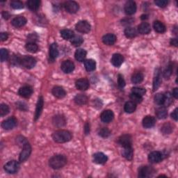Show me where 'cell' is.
I'll list each match as a JSON object with an SVG mask.
<instances>
[{"label":"cell","mask_w":178,"mask_h":178,"mask_svg":"<svg viewBox=\"0 0 178 178\" xmlns=\"http://www.w3.org/2000/svg\"><path fill=\"white\" fill-rule=\"evenodd\" d=\"M173 125H172L170 122H166L165 123L163 126L161 127V131L162 133L164 134H169L172 132L173 131Z\"/></svg>","instance_id":"obj_41"},{"label":"cell","mask_w":178,"mask_h":178,"mask_svg":"<svg viewBox=\"0 0 178 178\" xmlns=\"http://www.w3.org/2000/svg\"><path fill=\"white\" fill-rule=\"evenodd\" d=\"M2 17L4 18L5 20H8L9 17H10V14H9L7 11H3L2 12Z\"/></svg>","instance_id":"obj_59"},{"label":"cell","mask_w":178,"mask_h":178,"mask_svg":"<svg viewBox=\"0 0 178 178\" xmlns=\"http://www.w3.org/2000/svg\"><path fill=\"white\" fill-rule=\"evenodd\" d=\"M27 20L23 16H18L15 17L14 19L12 20V25L13 27H16V28H20L25 25L27 24Z\"/></svg>","instance_id":"obj_21"},{"label":"cell","mask_w":178,"mask_h":178,"mask_svg":"<svg viewBox=\"0 0 178 178\" xmlns=\"http://www.w3.org/2000/svg\"><path fill=\"white\" fill-rule=\"evenodd\" d=\"M27 7L33 11H37L41 5V2L39 0H29L27 2Z\"/></svg>","instance_id":"obj_32"},{"label":"cell","mask_w":178,"mask_h":178,"mask_svg":"<svg viewBox=\"0 0 178 178\" xmlns=\"http://www.w3.org/2000/svg\"><path fill=\"white\" fill-rule=\"evenodd\" d=\"M76 88L80 91H86L89 87V82L85 78L79 79L75 83Z\"/></svg>","instance_id":"obj_19"},{"label":"cell","mask_w":178,"mask_h":178,"mask_svg":"<svg viewBox=\"0 0 178 178\" xmlns=\"http://www.w3.org/2000/svg\"><path fill=\"white\" fill-rule=\"evenodd\" d=\"M177 108L174 110L173 112L171 113V117L172 118H173L175 121H177L178 119V114H177Z\"/></svg>","instance_id":"obj_56"},{"label":"cell","mask_w":178,"mask_h":178,"mask_svg":"<svg viewBox=\"0 0 178 178\" xmlns=\"http://www.w3.org/2000/svg\"><path fill=\"white\" fill-rule=\"evenodd\" d=\"M74 36V32L72 30L63 29L61 31V36L65 40H71Z\"/></svg>","instance_id":"obj_37"},{"label":"cell","mask_w":178,"mask_h":178,"mask_svg":"<svg viewBox=\"0 0 178 178\" xmlns=\"http://www.w3.org/2000/svg\"><path fill=\"white\" fill-rule=\"evenodd\" d=\"M70 42H71V43L75 46V47H77V46L81 45L83 42H84V39L81 36H74L72 37V38L70 40Z\"/></svg>","instance_id":"obj_39"},{"label":"cell","mask_w":178,"mask_h":178,"mask_svg":"<svg viewBox=\"0 0 178 178\" xmlns=\"http://www.w3.org/2000/svg\"><path fill=\"white\" fill-rule=\"evenodd\" d=\"M155 3V4L156 6H158L159 7L164 8L168 5V2L166 1V0H156Z\"/></svg>","instance_id":"obj_51"},{"label":"cell","mask_w":178,"mask_h":178,"mask_svg":"<svg viewBox=\"0 0 178 178\" xmlns=\"http://www.w3.org/2000/svg\"><path fill=\"white\" fill-rule=\"evenodd\" d=\"M8 38V35L7 33H4V32H2L0 33V38H1V41H7Z\"/></svg>","instance_id":"obj_55"},{"label":"cell","mask_w":178,"mask_h":178,"mask_svg":"<svg viewBox=\"0 0 178 178\" xmlns=\"http://www.w3.org/2000/svg\"><path fill=\"white\" fill-rule=\"evenodd\" d=\"M8 52L6 49H2L0 51V58H1L2 62H4V61H7L8 59Z\"/></svg>","instance_id":"obj_47"},{"label":"cell","mask_w":178,"mask_h":178,"mask_svg":"<svg viewBox=\"0 0 178 178\" xmlns=\"http://www.w3.org/2000/svg\"><path fill=\"white\" fill-rule=\"evenodd\" d=\"M172 73H173V66H172V65L170 64V65H168L167 66L166 68V70H164V77L166 79H169L170 77L172 75Z\"/></svg>","instance_id":"obj_48"},{"label":"cell","mask_w":178,"mask_h":178,"mask_svg":"<svg viewBox=\"0 0 178 178\" xmlns=\"http://www.w3.org/2000/svg\"><path fill=\"white\" fill-rule=\"evenodd\" d=\"M93 161L98 164H104L107 161V156L102 152H97L93 155Z\"/></svg>","instance_id":"obj_23"},{"label":"cell","mask_w":178,"mask_h":178,"mask_svg":"<svg viewBox=\"0 0 178 178\" xmlns=\"http://www.w3.org/2000/svg\"><path fill=\"white\" fill-rule=\"evenodd\" d=\"M75 28L76 30L79 33H88L91 31V26L87 21L82 20L76 24Z\"/></svg>","instance_id":"obj_6"},{"label":"cell","mask_w":178,"mask_h":178,"mask_svg":"<svg viewBox=\"0 0 178 178\" xmlns=\"http://www.w3.org/2000/svg\"><path fill=\"white\" fill-rule=\"evenodd\" d=\"M124 61V58L120 54H115L113 55V57L111 59V62L113 64V66L115 67H120Z\"/></svg>","instance_id":"obj_24"},{"label":"cell","mask_w":178,"mask_h":178,"mask_svg":"<svg viewBox=\"0 0 178 178\" xmlns=\"http://www.w3.org/2000/svg\"><path fill=\"white\" fill-rule=\"evenodd\" d=\"M87 51L83 50V49H79L76 51L75 54V57L77 61H79V62H82L84 61L87 57Z\"/></svg>","instance_id":"obj_30"},{"label":"cell","mask_w":178,"mask_h":178,"mask_svg":"<svg viewBox=\"0 0 178 178\" xmlns=\"http://www.w3.org/2000/svg\"><path fill=\"white\" fill-rule=\"evenodd\" d=\"M59 56V50L57 43H52L50 47V59L51 61H54Z\"/></svg>","instance_id":"obj_27"},{"label":"cell","mask_w":178,"mask_h":178,"mask_svg":"<svg viewBox=\"0 0 178 178\" xmlns=\"http://www.w3.org/2000/svg\"><path fill=\"white\" fill-rule=\"evenodd\" d=\"M154 173V169L152 167L148 166H141L139 170V177L145 178L150 177Z\"/></svg>","instance_id":"obj_8"},{"label":"cell","mask_w":178,"mask_h":178,"mask_svg":"<svg viewBox=\"0 0 178 178\" xmlns=\"http://www.w3.org/2000/svg\"><path fill=\"white\" fill-rule=\"evenodd\" d=\"M52 122L54 126L57 127H62L66 124V119L62 115H57L53 117Z\"/></svg>","instance_id":"obj_14"},{"label":"cell","mask_w":178,"mask_h":178,"mask_svg":"<svg viewBox=\"0 0 178 178\" xmlns=\"http://www.w3.org/2000/svg\"><path fill=\"white\" fill-rule=\"evenodd\" d=\"M131 93H136L139 96H143V95H145V93H146V91L145 88H139V87H134L132 89H131Z\"/></svg>","instance_id":"obj_49"},{"label":"cell","mask_w":178,"mask_h":178,"mask_svg":"<svg viewBox=\"0 0 178 178\" xmlns=\"http://www.w3.org/2000/svg\"><path fill=\"white\" fill-rule=\"evenodd\" d=\"M11 7L14 9H22L24 8V4L20 1H13L11 2Z\"/></svg>","instance_id":"obj_50"},{"label":"cell","mask_w":178,"mask_h":178,"mask_svg":"<svg viewBox=\"0 0 178 178\" xmlns=\"http://www.w3.org/2000/svg\"><path fill=\"white\" fill-rule=\"evenodd\" d=\"M33 93V88L30 86H24L21 87L18 91V94L21 97L24 98H29Z\"/></svg>","instance_id":"obj_15"},{"label":"cell","mask_w":178,"mask_h":178,"mask_svg":"<svg viewBox=\"0 0 178 178\" xmlns=\"http://www.w3.org/2000/svg\"><path fill=\"white\" fill-rule=\"evenodd\" d=\"M153 27H154L156 32L159 33H163L166 32V26L164 24L161 22H160V21L158 20L155 21L154 24H153Z\"/></svg>","instance_id":"obj_33"},{"label":"cell","mask_w":178,"mask_h":178,"mask_svg":"<svg viewBox=\"0 0 178 178\" xmlns=\"http://www.w3.org/2000/svg\"><path fill=\"white\" fill-rule=\"evenodd\" d=\"M52 94L57 98H63L66 96V92L63 88L61 87H55L52 89Z\"/></svg>","instance_id":"obj_25"},{"label":"cell","mask_w":178,"mask_h":178,"mask_svg":"<svg viewBox=\"0 0 178 178\" xmlns=\"http://www.w3.org/2000/svg\"><path fill=\"white\" fill-rule=\"evenodd\" d=\"M43 105H44L43 97H42V96H40L38 97L37 104H36L35 118H34L35 121H37V120L40 118V116H41L42 111V109H43Z\"/></svg>","instance_id":"obj_16"},{"label":"cell","mask_w":178,"mask_h":178,"mask_svg":"<svg viewBox=\"0 0 178 178\" xmlns=\"http://www.w3.org/2000/svg\"><path fill=\"white\" fill-rule=\"evenodd\" d=\"M25 47L27 50L31 53H36L38 50V47L36 42H27Z\"/></svg>","instance_id":"obj_40"},{"label":"cell","mask_w":178,"mask_h":178,"mask_svg":"<svg viewBox=\"0 0 178 178\" xmlns=\"http://www.w3.org/2000/svg\"><path fill=\"white\" fill-rule=\"evenodd\" d=\"M67 164V159L64 155H57L52 156L49 161L50 166L55 170L60 169Z\"/></svg>","instance_id":"obj_1"},{"label":"cell","mask_w":178,"mask_h":178,"mask_svg":"<svg viewBox=\"0 0 178 178\" xmlns=\"http://www.w3.org/2000/svg\"><path fill=\"white\" fill-rule=\"evenodd\" d=\"M122 156L124 157L127 159L129 161H131V159H133V155H134V152H133V149L131 148V146L130 147H125V148H123V150H122Z\"/></svg>","instance_id":"obj_29"},{"label":"cell","mask_w":178,"mask_h":178,"mask_svg":"<svg viewBox=\"0 0 178 178\" xmlns=\"http://www.w3.org/2000/svg\"><path fill=\"white\" fill-rule=\"evenodd\" d=\"M61 67L63 72L68 74V73L72 72L75 70V64L71 61L66 60L62 63Z\"/></svg>","instance_id":"obj_12"},{"label":"cell","mask_w":178,"mask_h":178,"mask_svg":"<svg viewBox=\"0 0 178 178\" xmlns=\"http://www.w3.org/2000/svg\"><path fill=\"white\" fill-rule=\"evenodd\" d=\"M143 75L141 72H136L131 77V82L135 84H139L143 80Z\"/></svg>","instance_id":"obj_38"},{"label":"cell","mask_w":178,"mask_h":178,"mask_svg":"<svg viewBox=\"0 0 178 178\" xmlns=\"http://www.w3.org/2000/svg\"><path fill=\"white\" fill-rule=\"evenodd\" d=\"M66 11L70 13H76L78 11L79 7L77 3L74 1H67L64 4Z\"/></svg>","instance_id":"obj_7"},{"label":"cell","mask_w":178,"mask_h":178,"mask_svg":"<svg viewBox=\"0 0 178 178\" xmlns=\"http://www.w3.org/2000/svg\"><path fill=\"white\" fill-rule=\"evenodd\" d=\"M138 32L142 35L148 34L151 32V27L148 22H143L138 27Z\"/></svg>","instance_id":"obj_26"},{"label":"cell","mask_w":178,"mask_h":178,"mask_svg":"<svg viewBox=\"0 0 178 178\" xmlns=\"http://www.w3.org/2000/svg\"><path fill=\"white\" fill-rule=\"evenodd\" d=\"M171 44L172 45H174L175 47H177V45H178L177 39V38L171 39Z\"/></svg>","instance_id":"obj_60"},{"label":"cell","mask_w":178,"mask_h":178,"mask_svg":"<svg viewBox=\"0 0 178 178\" xmlns=\"http://www.w3.org/2000/svg\"><path fill=\"white\" fill-rule=\"evenodd\" d=\"M84 66L86 70H87L88 72L93 71L96 67V61L93 59H88L85 61Z\"/></svg>","instance_id":"obj_35"},{"label":"cell","mask_w":178,"mask_h":178,"mask_svg":"<svg viewBox=\"0 0 178 178\" xmlns=\"http://www.w3.org/2000/svg\"><path fill=\"white\" fill-rule=\"evenodd\" d=\"M118 84L120 88H123L125 86V81L121 75H118Z\"/></svg>","instance_id":"obj_52"},{"label":"cell","mask_w":178,"mask_h":178,"mask_svg":"<svg viewBox=\"0 0 178 178\" xmlns=\"http://www.w3.org/2000/svg\"><path fill=\"white\" fill-rule=\"evenodd\" d=\"M173 102V96L170 93H166L164 94V102L163 105L165 106H168Z\"/></svg>","instance_id":"obj_44"},{"label":"cell","mask_w":178,"mask_h":178,"mask_svg":"<svg viewBox=\"0 0 178 178\" xmlns=\"http://www.w3.org/2000/svg\"><path fill=\"white\" fill-rule=\"evenodd\" d=\"M175 98H176V99H177L178 98V88H174V90L173 91V95H172Z\"/></svg>","instance_id":"obj_61"},{"label":"cell","mask_w":178,"mask_h":178,"mask_svg":"<svg viewBox=\"0 0 178 178\" xmlns=\"http://www.w3.org/2000/svg\"><path fill=\"white\" fill-rule=\"evenodd\" d=\"M116 40H117V38H116V35L113 34V33H108V34L104 35L102 38L103 42L106 45H114Z\"/></svg>","instance_id":"obj_22"},{"label":"cell","mask_w":178,"mask_h":178,"mask_svg":"<svg viewBox=\"0 0 178 178\" xmlns=\"http://www.w3.org/2000/svg\"><path fill=\"white\" fill-rule=\"evenodd\" d=\"M130 97L131 100L133 102L136 103V104L141 103V102L143 101V97H142V96H139V95H137V94H136V93H131V95H130Z\"/></svg>","instance_id":"obj_45"},{"label":"cell","mask_w":178,"mask_h":178,"mask_svg":"<svg viewBox=\"0 0 178 178\" xmlns=\"http://www.w3.org/2000/svg\"><path fill=\"white\" fill-rule=\"evenodd\" d=\"M17 107L21 110H23V111H26L27 109L26 104H24V103H17Z\"/></svg>","instance_id":"obj_58"},{"label":"cell","mask_w":178,"mask_h":178,"mask_svg":"<svg viewBox=\"0 0 178 178\" xmlns=\"http://www.w3.org/2000/svg\"><path fill=\"white\" fill-rule=\"evenodd\" d=\"M156 120L151 116H147L143 120V126L146 129L152 128L155 126Z\"/></svg>","instance_id":"obj_20"},{"label":"cell","mask_w":178,"mask_h":178,"mask_svg":"<svg viewBox=\"0 0 178 178\" xmlns=\"http://www.w3.org/2000/svg\"><path fill=\"white\" fill-rule=\"evenodd\" d=\"M52 139L57 143H66L72 139V134L67 130H59L52 134Z\"/></svg>","instance_id":"obj_2"},{"label":"cell","mask_w":178,"mask_h":178,"mask_svg":"<svg viewBox=\"0 0 178 178\" xmlns=\"http://www.w3.org/2000/svg\"><path fill=\"white\" fill-rule=\"evenodd\" d=\"M9 113V107L6 104H1L0 105V116L3 117L6 115H7Z\"/></svg>","instance_id":"obj_46"},{"label":"cell","mask_w":178,"mask_h":178,"mask_svg":"<svg viewBox=\"0 0 178 178\" xmlns=\"http://www.w3.org/2000/svg\"><path fill=\"white\" fill-rule=\"evenodd\" d=\"M136 4L134 1H128L125 5L124 10L125 13L129 15H131L136 13Z\"/></svg>","instance_id":"obj_10"},{"label":"cell","mask_w":178,"mask_h":178,"mask_svg":"<svg viewBox=\"0 0 178 178\" xmlns=\"http://www.w3.org/2000/svg\"><path fill=\"white\" fill-rule=\"evenodd\" d=\"M20 168V164L17 161L15 160H12L8 161L4 166V170L7 172L8 173L14 174L17 173Z\"/></svg>","instance_id":"obj_5"},{"label":"cell","mask_w":178,"mask_h":178,"mask_svg":"<svg viewBox=\"0 0 178 178\" xmlns=\"http://www.w3.org/2000/svg\"><path fill=\"white\" fill-rule=\"evenodd\" d=\"M163 159V155L159 151L152 152L148 156V160L152 164H156Z\"/></svg>","instance_id":"obj_11"},{"label":"cell","mask_w":178,"mask_h":178,"mask_svg":"<svg viewBox=\"0 0 178 178\" xmlns=\"http://www.w3.org/2000/svg\"><path fill=\"white\" fill-rule=\"evenodd\" d=\"M20 64L27 69H32L33 67H35L36 60L32 57L24 56L21 59Z\"/></svg>","instance_id":"obj_3"},{"label":"cell","mask_w":178,"mask_h":178,"mask_svg":"<svg viewBox=\"0 0 178 178\" xmlns=\"http://www.w3.org/2000/svg\"><path fill=\"white\" fill-rule=\"evenodd\" d=\"M118 143L120 145L125 148V147L131 146V137L128 134H124L119 138Z\"/></svg>","instance_id":"obj_17"},{"label":"cell","mask_w":178,"mask_h":178,"mask_svg":"<svg viewBox=\"0 0 178 178\" xmlns=\"http://www.w3.org/2000/svg\"><path fill=\"white\" fill-rule=\"evenodd\" d=\"M155 102L158 105H163L164 102V94L157 93L155 96Z\"/></svg>","instance_id":"obj_42"},{"label":"cell","mask_w":178,"mask_h":178,"mask_svg":"<svg viewBox=\"0 0 178 178\" xmlns=\"http://www.w3.org/2000/svg\"><path fill=\"white\" fill-rule=\"evenodd\" d=\"M17 122L16 119L14 117H11L7 119L4 121H3L2 123V127L6 130H10L16 126Z\"/></svg>","instance_id":"obj_9"},{"label":"cell","mask_w":178,"mask_h":178,"mask_svg":"<svg viewBox=\"0 0 178 178\" xmlns=\"http://www.w3.org/2000/svg\"><path fill=\"white\" fill-rule=\"evenodd\" d=\"M113 118H114V114H113L111 110H105L100 116L101 121L103 122H105V123H109V122H111Z\"/></svg>","instance_id":"obj_13"},{"label":"cell","mask_w":178,"mask_h":178,"mask_svg":"<svg viewBox=\"0 0 178 178\" xmlns=\"http://www.w3.org/2000/svg\"><path fill=\"white\" fill-rule=\"evenodd\" d=\"M88 97L84 94H78L75 97L74 101L77 105H84L88 102Z\"/></svg>","instance_id":"obj_28"},{"label":"cell","mask_w":178,"mask_h":178,"mask_svg":"<svg viewBox=\"0 0 178 178\" xmlns=\"http://www.w3.org/2000/svg\"><path fill=\"white\" fill-rule=\"evenodd\" d=\"M156 116L159 119H165L167 117L168 112L164 106L159 107L156 111Z\"/></svg>","instance_id":"obj_36"},{"label":"cell","mask_w":178,"mask_h":178,"mask_svg":"<svg viewBox=\"0 0 178 178\" xmlns=\"http://www.w3.org/2000/svg\"><path fill=\"white\" fill-rule=\"evenodd\" d=\"M84 132L86 134H88L90 133V125L88 122L85 124V126H84Z\"/></svg>","instance_id":"obj_57"},{"label":"cell","mask_w":178,"mask_h":178,"mask_svg":"<svg viewBox=\"0 0 178 178\" xmlns=\"http://www.w3.org/2000/svg\"><path fill=\"white\" fill-rule=\"evenodd\" d=\"M20 61H21V59H20L19 57H17L16 56H14L11 59V63L12 64H13V65H18V64L20 63Z\"/></svg>","instance_id":"obj_53"},{"label":"cell","mask_w":178,"mask_h":178,"mask_svg":"<svg viewBox=\"0 0 178 178\" xmlns=\"http://www.w3.org/2000/svg\"><path fill=\"white\" fill-rule=\"evenodd\" d=\"M124 33L127 38H133L137 36L138 32L136 29L133 28V27H127V28L125 29Z\"/></svg>","instance_id":"obj_34"},{"label":"cell","mask_w":178,"mask_h":178,"mask_svg":"<svg viewBox=\"0 0 178 178\" xmlns=\"http://www.w3.org/2000/svg\"><path fill=\"white\" fill-rule=\"evenodd\" d=\"M161 83V70L159 69H156L155 70L154 79H153V91H155L157 90Z\"/></svg>","instance_id":"obj_18"},{"label":"cell","mask_w":178,"mask_h":178,"mask_svg":"<svg viewBox=\"0 0 178 178\" xmlns=\"http://www.w3.org/2000/svg\"><path fill=\"white\" fill-rule=\"evenodd\" d=\"M38 38V36L35 33H32V34H30L27 39H29V42H35V41L37 40Z\"/></svg>","instance_id":"obj_54"},{"label":"cell","mask_w":178,"mask_h":178,"mask_svg":"<svg viewBox=\"0 0 178 178\" xmlns=\"http://www.w3.org/2000/svg\"><path fill=\"white\" fill-rule=\"evenodd\" d=\"M141 19H142V20L148 19V15H141Z\"/></svg>","instance_id":"obj_62"},{"label":"cell","mask_w":178,"mask_h":178,"mask_svg":"<svg viewBox=\"0 0 178 178\" xmlns=\"http://www.w3.org/2000/svg\"><path fill=\"white\" fill-rule=\"evenodd\" d=\"M98 134H99V136L102 138H107L110 136V134H111V131H110L108 128L103 127L102 129H100L99 131H98Z\"/></svg>","instance_id":"obj_43"},{"label":"cell","mask_w":178,"mask_h":178,"mask_svg":"<svg viewBox=\"0 0 178 178\" xmlns=\"http://www.w3.org/2000/svg\"><path fill=\"white\" fill-rule=\"evenodd\" d=\"M136 109V104L133 102L132 101H129L125 104L124 109L125 111L128 113H132Z\"/></svg>","instance_id":"obj_31"},{"label":"cell","mask_w":178,"mask_h":178,"mask_svg":"<svg viewBox=\"0 0 178 178\" xmlns=\"http://www.w3.org/2000/svg\"><path fill=\"white\" fill-rule=\"evenodd\" d=\"M31 153H32V146H31L29 143L27 142L23 146L22 152H20L19 161L20 162L25 161L29 157Z\"/></svg>","instance_id":"obj_4"}]
</instances>
